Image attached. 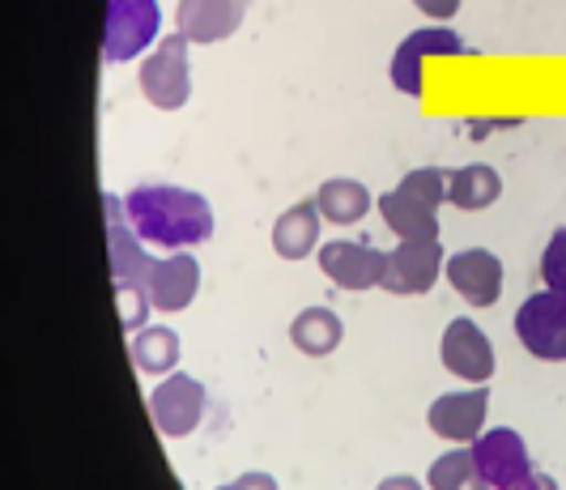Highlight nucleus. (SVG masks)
<instances>
[{
  "mask_svg": "<svg viewBox=\"0 0 566 490\" xmlns=\"http://www.w3.org/2000/svg\"><path fill=\"white\" fill-rule=\"evenodd\" d=\"M205 405H209V397H205L200 379H192L188 372H170L149 393V418L167 439H184V435H192L200 427Z\"/></svg>",
  "mask_w": 566,
  "mask_h": 490,
  "instance_id": "1a4fd4ad",
  "label": "nucleus"
},
{
  "mask_svg": "<svg viewBox=\"0 0 566 490\" xmlns=\"http://www.w3.org/2000/svg\"><path fill=\"white\" fill-rule=\"evenodd\" d=\"M375 490H426V487L413 478V473H392V478H384Z\"/></svg>",
  "mask_w": 566,
  "mask_h": 490,
  "instance_id": "393cba45",
  "label": "nucleus"
},
{
  "mask_svg": "<svg viewBox=\"0 0 566 490\" xmlns=\"http://www.w3.org/2000/svg\"><path fill=\"white\" fill-rule=\"evenodd\" d=\"M188 39L175 30L142 60V94L158 112H179L192 98V64H188Z\"/></svg>",
  "mask_w": 566,
  "mask_h": 490,
  "instance_id": "39448f33",
  "label": "nucleus"
},
{
  "mask_svg": "<svg viewBox=\"0 0 566 490\" xmlns=\"http://www.w3.org/2000/svg\"><path fill=\"white\" fill-rule=\"evenodd\" d=\"M422 13H430V18H439V22H448V18H455L460 13V0H413Z\"/></svg>",
  "mask_w": 566,
  "mask_h": 490,
  "instance_id": "b1692460",
  "label": "nucleus"
},
{
  "mask_svg": "<svg viewBox=\"0 0 566 490\" xmlns=\"http://www.w3.org/2000/svg\"><path fill=\"white\" fill-rule=\"evenodd\" d=\"M319 269L340 290L358 294V290L379 286V278H384V252H375L363 239H333V243L319 248Z\"/></svg>",
  "mask_w": 566,
  "mask_h": 490,
  "instance_id": "2eb2a0df",
  "label": "nucleus"
},
{
  "mask_svg": "<svg viewBox=\"0 0 566 490\" xmlns=\"http://www.w3.org/2000/svg\"><path fill=\"white\" fill-rule=\"evenodd\" d=\"M163 30V9L158 0H107L103 18V60L107 64H128L158 43Z\"/></svg>",
  "mask_w": 566,
  "mask_h": 490,
  "instance_id": "20e7f679",
  "label": "nucleus"
},
{
  "mask_svg": "<svg viewBox=\"0 0 566 490\" xmlns=\"http://www.w3.org/2000/svg\"><path fill=\"white\" fill-rule=\"evenodd\" d=\"M452 290L473 303V307H494L499 294H503V260L485 248H464V252H452L448 264H443Z\"/></svg>",
  "mask_w": 566,
  "mask_h": 490,
  "instance_id": "4468645a",
  "label": "nucleus"
},
{
  "mask_svg": "<svg viewBox=\"0 0 566 490\" xmlns=\"http://www.w3.org/2000/svg\"><path fill=\"white\" fill-rule=\"evenodd\" d=\"M426 487L430 490H490L478 473V461H473V448H455V452H443L439 461L426 469Z\"/></svg>",
  "mask_w": 566,
  "mask_h": 490,
  "instance_id": "4be33fe9",
  "label": "nucleus"
},
{
  "mask_svg": "<svg viewBox=\"0 0 566 490\" xmlns=\"http://www.w3.org/2000/svg\"><path fill=\"white\" fill-rule=\"evenodd\" d=\"M128 354L137 363V372L145 375H170L179 367V333L167 324H145L142 333L128 337Z\"/></svg>",
  "mask_w": 566,
  "mask_h": 490,
  "instance_id": "412c9836",
  "label": "nucleus"
},
{
  "mask_svg": "<svg viewBox=\"0 0 566 490\" xmlns=\"http://www.w3.org/2000/svg\"><path fill=\"white\" fill-rule=\"evenodd\" d=\"M439 358L443 367L469 384H485L494 375V342L485 337V329H478L473 320L455 316L443 329V342H439Z\"/></svg>",
  "mask_w": 566,
  "mask_h": 490,
  "instance_id": "ddd939ff",
  "label": "nucleus"
},
{
  "mask_svg": "<svg viewBox=\"0 0 566 490\" xmlns=\"http://www.w3.org/2000/svg\"><path fill=\"white\" fill-rule=\"evenodd\" d=\"M218 490H252V487H248V482L239 478V482H230V487H218Z\"/></svg>",
  "mask_w": 566,
  "mask_h": 490,
  "instance_id": "a878e982",
  "label": "nucleus"
},
{
  "mask_svg": "<svg viewBox=\"0 0 566 490\" xmlns=\"http://www.w3.org/2000/svg\"><path fill=\"white\" fill-rule=\"evenodd\" d=\"M319 222H324V213H319L315 197L294 201L273 222V252L282 260H307V252L319 248Z\"/></svg>",
  "mask_w": 566,
  "mask_h": 490,
  "instance_id": "f3484780",
  "label": "nucleus"
},
{
  "mask_svg": "<svg viewBox=\"0 0 566 490\" xmlns=\"http://www.w3.org/2000/svg\"><path fill=\"white\" fill-rule=\"evenodd\" d=\"M541 278H545V290L566 294V227L549 234V243L541 252Z\"/></svg>",
  "mask_w": 566,
  "mask_h": 490,
  "instance_id": "5701e85b",
  "label": "nucleus"
},
{
  "mask_svg": "<svg viewBox=\"0 0 566 490\" xmlns=\"http://www.w3.org/2000/svg\"><path fill=\"white\" fill-rule=\"evenodd\" d=\"M503 197V179L490 163H469V167H455L448 171V201L455 209H490V205Z\"/></svg>",
  "mask_w": 566,
  "mask_h": 490,
  "instance_id": "aec40b11",
  "label": "nucleus"
},
{
  "mask_svg": "<svg viewBox=\"0 0 566 490\" xmlns=\"http://www.w3.org/2000/svg\"><path fill=\"white\" fill-rule=\"evenodd\" d=\"M124 218L142 243L154 248H197L213 234V205L192 188L142 184L124 197Z\"/></svg>",
  "mask_w": 566,
  "mask_h": 490,
  "instance_id": "f257e3e1",
  "label": "nucleus"
},
{
  "mask_svg": "<svg viewBox=\"0 0 566 490\" xmlns=\"http://www.w3.org/2000/svg\"><path fill=\"white\" fill-rule=\"evenodd\" d=\"M485 414H490V388L478 384L469 393H443V397H434L430 409H426V423H430V431L439 435V439L469 448V444L482 439Z\"/></svg>",
  "mask_w": 566,
  "mask_h": 490,
  "instance_id": "9b49d317",
  "label": "nucleus"
},
{
  "mask_svg": "<svg viewBox=\"0 0 566 490\" xmlns=\"http://www.w3.org/2000/svg\"><path fill=\"white\" fill-rule=\"evenodd\" d=\"M370 188L363 179H349V175H337V179H324L319 184V192H315V205H319V213L328 218V222H337V227H354V222H363L370 213Z\"/></svg>",
  "mask_w": 566,
  "mask_h": 490,
  "instance_id": "a211bd4d",
  "label": "nucleus"
},
{
  "mask_svg": "<svg viewBox=\"0 0 566 490\" xmlns=\"http://www.w3.org/2000/svg\"><path fill=\"white\" fill-rule=\"evenodd\" d=\"M252 0H179L175 9V30L188 39V43H222L234 30L243 27Z\"/></svg>",
  "mask_w": 566,
  "mask_h": 490,
  "instance_id": "f8f14e48",
  "label": "nucleus"
},
{
  "mask_svg": "<svg viewBox=\"0 0 566 490\" xmlns=\"http://www.w3.org/2000/svg\"><path fill=\"white\" fill-rule=\"evenodd\" d=\"M515 337L541 363H566V294L537 290L515 312Z\"/></svg>",
  "mask_w": 566,
  "mask_h": 490,
  "instance_id": "423d86ee",
  "label": "nucleus"
},
{
  "mask_svg": "<svg viewBox=\"0 0 566 490\" xmlns=\"http://www.w3.org/2000/svg\"><path fill=\"white\" fill-rule=\"evenodd\" d=\"M473 461H478V473L490 490H524L537 478L524 435L511 431V427L482 431V439L473 444Z\"/></svg>",
  "mask_w": 566,
  "mask_h": 490,
  "instance_id": "0eeeda50",
  "label": "nucleus"
},
{
  "mask_svg": "<svg viewBox=\"0 0 566 490\" xmlns=\"http://www.w3.org/2000/svg\"><path fill=\"white\" fill-rule=\"evenodd\" d=\"M107 205V252H112V282H115V303H119V324L124 333H142L145 316L154 312L149 303V269L154 257L142 248L137 231L124 218V197H103Z\"/></svg>",
  "mask_w": 566,
  "mask_h": 490,
  "instance_id": "f03ea898",
  "label": "nucleus"
},
{
  "mask_svg": "<svg viewBox=\"0 0 566 490\" xmlns=\"http://www.w3.org/2000/svg\"><path fill=\"white\" fill-rule=\"evenodd\" d=\"M443 243L439 239H405L400 248L384 252V278L379 286L388 294H426L443 273Z\"/></svg>",
  "mask_w": 566,
  "mask_h": 490,
  "instance_id": "9d476101",
  "label": "nucleus"
},
{
  "mask_svg": "<svg viewBox=\"0 0 566 490\" xmlns=\"http://www.w3.org/2000/svg\"><path fill=\"white\" fill-rule=\"evenodd\" d=\"M430 56H473V48L448 27H422L409 30L392 52V86L409 98H422V64Z\"/></svg>",
  "mask_w": 566,
  "mask_h": 490,
  "instance_id": "6e6552de",
  "label": "nucleus"
},
{
  "mask_svg": "<svg viewBox=\"0 0 566 490\" xmlns=\"http://www.w3.org/2000/svg\"><path fill=\"white\" fill-rule=\"evenodd\" d=\"M340 337H345V324L333 307H303L298 316L290 320V342L298 354H307V358H324V354H333L340 346Z\"/></svg>",
  "mask_w": 566,
  "mask_h": 490,
  "instance_id": "6ab92c4d",
  "label": "nucleus"
},
{
  "mask_svg": "<svg viewBox=\"0 0 566 490\" xmlns=\"http://www.w3.org/2000/svg\"><path fill=\"white\" fill-rule=\"evenodd\" d=\"M200 290V260L192 252L154 257L149 269V303L154 312H184Z\"/></svg>",
  "mask_w": 566,
  "mask_h": 490,
  "instance_id": "dca6fc26",
  "label": "nucleus"
},
{
  "mask_svg": "<svg viewBox=\"0 0 566 490\" xmlns=\"http://www.w3.org/2000/svg\"><path fill=\"white\" fill-rule=\"evenodd\" d=\"M448 201V171L439 167H418L400 179L397 188H388L379 197V213L388 222V231L405 239H439V205Z\"/></svg>",
  "mask_w": 566,
  "mask_h": 490,
  "instance_id": "7ed1b4c3",
  "label": "nucleus"
}]
</instances>
